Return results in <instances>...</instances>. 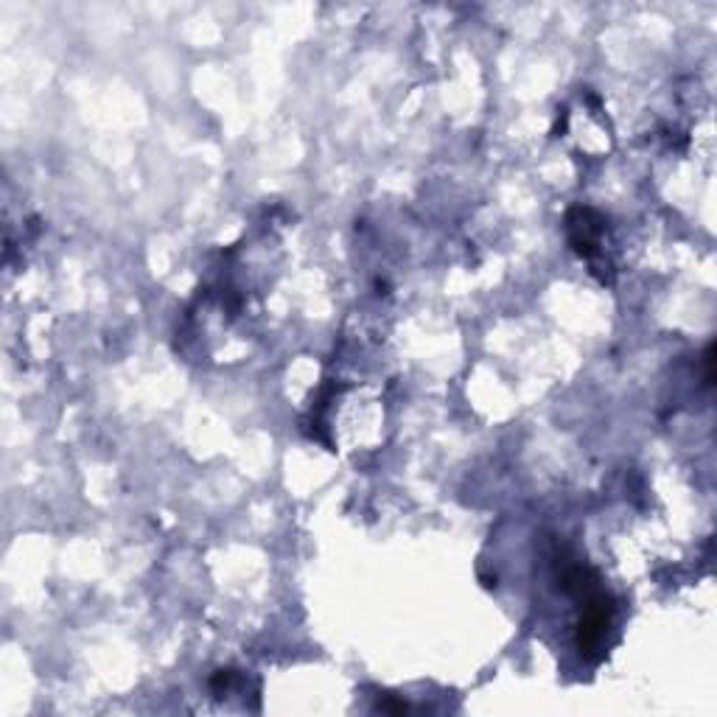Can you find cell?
<instances>
[{
	"instance_id": "1",
	"label": "cell",
	"mask_w": 717,
	"mask_h": 717,
	"mask_svg": "<svg viewBox=\"0 0 717 717\" xmlns=\"http://www.w3.org/2000/svg\"><path fill=\"white\" fill-rule=\"evenodd\" d=\"M603 233V219L589 208H575L569 213V239L580 255H591L597 250V239Z\"/></svg>"
}]
</instances>
